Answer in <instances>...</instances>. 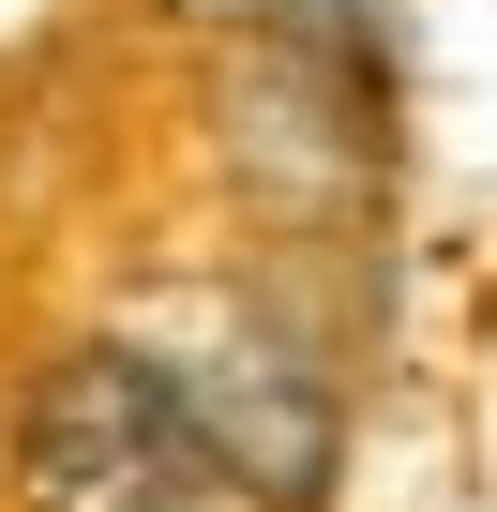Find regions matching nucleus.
<instances>
[{
  "label": "nucleus",
  "instance_id": "1",
  "mask_svg": "<svg viewBox=\"0 0 497 512\" xmlns=\"http://www.w3.org/2000/svg\"><path fill=\"white\" fill-rule=\"evenodd\" d=\"M0 497L16 512H241L196 407L136 332H76L0 392Z\"/></svg>",
  "mask_w": 497,
  "mask_h": 512
},
{
  "label": "nucleus",
  "instance_id": "2",
  "mask_svg": "<svg viewBox=\"0 0 497 512\" xmlns=\"http://www.w3.org/2000/svg\"><path fill=\"white\" fill-rule=\"evenodd\" d=\"M136 347L196 407V437L241 482V512H317L332 497V467H347V377H332V347L287 302H257V287H166V317Z\"/></svg>",
  "mask_w": 497,
  "mask_h": 512
},
{
  "label": "nucleus",
  "instance_id": "3",
  "mask_svg": "<svg viewBox=\"0 0 497 512\" xmlns=\"http://www.w3.org/2000/svg\"><path fill=\"white\" fill-rule=\"evenodd\" d=\"M211 121H226V181L272 226H332V241L377 226V196H392V76L377 61H317V46L257 31L226 61Z\"/></svg>",
  "mask_w": 497,
  "mask_h": 512
}]
</instances>
